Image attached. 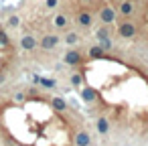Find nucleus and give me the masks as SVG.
Wrapping results in <instances>:
<instances>
[{"instance_id": "11", "label": "nucleus", "mask_w": 148, "mask_h": 146, "mask_svg": "<svg viewBox=\"0 0 148 146\" xmlns=\"http://www.w3.org/2000/svg\"><path fill=\"white\" fill-rule=\"evenodd\" d=\"M33 81L35 83H39L41 87H45V89H53L55 85H57V81L55 79H51V77H39V75H35L33 77Z\"/></svg>"}, {"instance_id": "18", "label": "nucleus", "mask_w": 148, "mask_h": 146, "mask_svg": "<svg viewBox=\"0 0 148 146\" xmlns=\"http://www.w3.org/2000/svg\"><path fill=\"white\" fill-rule=\"evenodd\" d=\"M14 99H16V101H25V93H16Z\"/></svg>"}, {"instance_id": "20", "label": "nucleus", "mask_w": 148, "mask_h": 146, "mask_svg": "<svg viewBox=\"0 0 148 146\" xmlns=\"http://www.w3.org/2000/svg\"><path fill=\"white\" fill-rule=\"evenodd\" d=\"M18 146H25V144H18Z\"/></svg>"}, {"instance_id": "17", "label": "nucleus", "mask_w": 148, "mask_h": 146, "mask_svg": "<svg viewBox=\"0 0 148 146\" xmlns=\"http://www.w3.org/2000/svg\"><path fill=\"white\" fill-rule=\"evenodd\" d=\"M18 23H21L18 16H10V19H8V25H10V27H18Z\"/></svg>"}, {"instance_id": "4", "label": "nucleus", "mask_w": 148, "mask_h": 146, "mask_svg": "<svg viewBox=\"0 0 148 146\" xmlns=\"http://www.w3.org/2000/svg\"><path fill=\"white\" fill-rule=\"evenodd\" d=\"M116 8L120 19H130L136 14V0H122V2H118Z\"/></svg>"}, {"instance_id": "5", "label": "nucleus", "mask_w": 148, "mask_h": 146, "mask_svg": "<svg viewBox=\"0 0 148 146\" xmlns=\"http://www.w3.org/2000/svg\"><path fill=\"white\" fill-rule=\"evenodd\" d=\"M59 35H53V33H47L39 39V49L41 51H53L57 45H59Z\"/></svg>"}, {"instance_id": "21", "label": "nucleus", "mask_w": 148, "mask_h": 146, "mask_svg": "<svg viewBox=\"0 0 148 146\" xmlns=\"http://www.w3.org/2000/svg\"><path fill=\"white\" fill-rule=\"evenodd\" d=\"M118 2H122V0H118Z\"/></svg>"}, {"instance_id": "12", "label": "nucleus", "mask_w": 148, "mask_h": 146, "mask_svg": "<svg viewBox=\"0 0 148 146\" xmlns=\"http://www.w3.org/2000/svg\"><path fill=\"white\" fill-rule=\"evenodd\" d=\"M95 128H97V132H99L101 136H106V134L110 132V122H108V118H106V116L97 118V122H95Z\"/></svg>"}, {"instance_id": "13", "label": "nucleus", "mask_w": 148, "mask_h": 146, "mask_svg": "<svg viewBox=\"0 0 148 146\" xmlns=\"http://www.w3.org/2000/svg\"><path fill=\"white\" fill-rule=\"evenodd\" d=\"M51 106L55 112H65L67 110V101L63 97H51Z\"/></svg>"}, {"instance_id": "7", "label": "nucleus", "mask_w": 148, "mask_h": 146, "mask_svg": "<svg viewBox=\"0 0 148 146\" xmlns=\"http://www.w3.org/2000/svg\"><path fill=\"white\" fill-rule=\"evenodd\" d=\"M37 47H39V41H37L35 35H23L21 37V49L23 51L33 53V51H37Z\"/></svg>"}, {"instance_id": "10", "label": "nucleus", "mask_w": 148, "mask_h": 146, "mask_svg": "<svg viewBox=\"0 0 148 146\" xmlns=\"http://www.w3.org/2000/svg\"><path fill=\"white\" fill-rule=\"evenodd\" d=\"M89 144H91V136H89V132L79 130V132L75 134V146H89Z\"/></svg>"}, {"instance_id": "14", "label": "nucleus", "mask_w": 148, "mask_h": 146, "mask_svg": "<svg viewBox=\"0 0 148 146\" xmlns=\"http://www.w3.org/2000/svg\"><path fill=\"white\" fill-rule=\"evenodd\" d=\"M69 81H71V85H73V87H81V85H83V75H81V71H75V73H71Z\"/></svg>"}, {"instance_id": "1", "label": "nucleus", "mask_w": 148, "mask_h": 146, "mask_svg": "<svg viewBox=\"0 0 148 146\" xmlns=\"http://www.w3.org/2000/svg\"><path fill=\"white\" fill-rule=\"evenodd\" d=\"M118 23V37L124 39V41H130V39H136L138 37V23L130 19H120L116 21Z\"/></svg>"}, {"instance_id": "9", "label": "nucleus", "mask_w": 148, "mask_h": 146, "mask_svg": "<svg viewBox=\"0 0 148 146\" xmlns=\"http://www.w3.org/2000/svg\"><path fill=\"white\" fill-rule=\"evenodd\" d=\"M53 27H55V29H59V31L67 29V27H69V16H67L65 12L55 14V16H53Z\"/></svg>"}, {"instance_id": "6", "label": "nucleus", "mask_w": 148, "mask_h": 146, "mask_svg": "<svg viewBox=\"0 0 148 146\" xmlns=\"http://www.w3.org/2000/svg\"><path fill=\"white\" fill-rule=\"evenodd\" d=\"M81 59H83V53H81L79 49H69V51L63 55V63L69 65V67H77V65L81 63Z\"/></svg>"}, {"instance_id": "15", "label": "nucleus", "mask_w": 148, "mask_h": 146, "mask_svg": "<svg viewBox=\"0 0 148 146\" xmlns=\"http://www.w3.org/2000/svg\"><path fill=\"white\" fill-rule=\"evenodd\" d=\"M77 41H79V35H77V33H73V31H71V33H67V35H65V43H67V45H75Z\"/></svg>"}, {"instance_id": "2", "label": "nucleus", "mask_w": 148, "mask_h": 146, "mask_svg": "<svg viewBox=\"0 0 148 146\" xmlns=\"http://www.w3.org/2000/svg\"><path fill=\"white\" fill-rule=\"evenodd\" d=\"M97 16H99L101 25L112 27V25L118 21V8H116L112 2H103V4L99 6V10H97Z\"/></svg>"}, {"instance_id": "3", "label": "nucleus", "mask_w": 148, "mask_h": 146, "mask_svg": "<svg viewBox=\"0 0 148 146\" xmlns=\"http://www.w3.org/2000/svg\"><path fill=\"white\" fill-rule=\"evenodd\" d=\"M75 23H77L81 29H91V25L95 23V14H93L89 8H79L77 14H75Z\"/></svg>"}, {"instance_id": "19", "label": "nucleus", "mask_w": 148, "mask_h": 146, "mask_svg": "<svg viewBox=\"0 0 148 146\" xmlns=\"http://www.w3.org/2000/svg\"><path fill=\"white\" fill-rule=\"evenodd\" d=\"M79 2H83V4H91V2H95V0H79Z\"/></svg>"}, {"instance_id": "8", "label": "nucleus", "mask_w": 148, "mask_h": 146, "mask_svg": "<svg viewBox=\"0 0 148 146\" xmlns=\"http://www.w3.org/2000/svg\"><path fill=\"white\" fill-rule=\"evenodd\" d=\"M83 85H85V83H83ZM81 99L87 101V104H93V101L97 99V89L91 87V85H85V87L81 89Z\"/></svg>"}, {"instance_id": "16", "label": "nucleus", "mask_w": 148, "mask_h": 146, "mask_svg": "<svg viewBox=\"0 0 148 146\" xmlns=\"http://www.w3.org/2000/svg\"><path fill=\"white\" fill-rule=\"evenodd\" d=\"M45 6L47 8H57L59 6V0H45Z\"/></svg>"}]
</instances>
